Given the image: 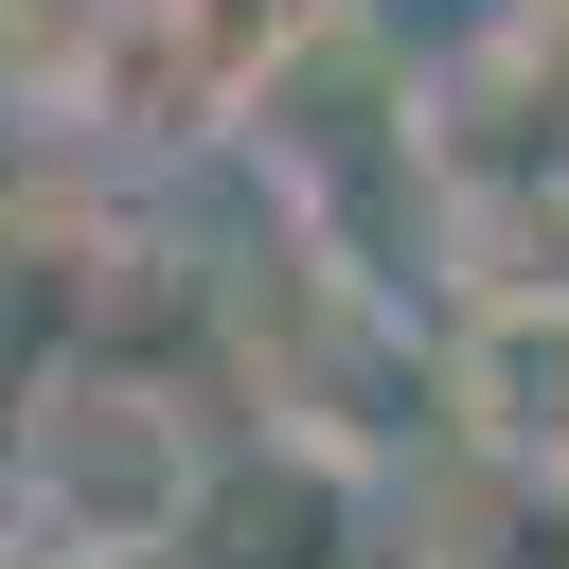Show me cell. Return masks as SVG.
Listing matches in <instances>:
<instances>
[{
	"label": "cell",
	"instance_id": "cell-1",
	"mask_svg": "<svg viewBox=\"0 0 569 569\" xmlns=\"http://www.w3.org/2000/svg\"><path fill=\"white\" fill-rule=\"evenodd\" d=\"M196 480H213V427H196V373H160V356H53L0 409V516H18V551L160 569L178 516H196Z\"/></svg>",
	"mask_w": 569,
	"mask_h": 569
},
{
	"label": "cell",
	"instance_id": "cell-2",
	"mask_svg": "<svg viewBox=\"0 0 569 569\" xmlns=\"http://www.w3.org/2000/svg\"><path fill=\"white\" fill-rule=\"evenodd\" d=\"M356 533H373V480L267 427V445H213V480H196L160 569H356Z\"/></svg>",
	"mask_w": 569,
	"mask_h": 569
},
{
	"label": "cell",
	"instance_id": "cell-3",
	"mask_svg": "<svg viewBox=\"0 0 569 569\" xmlns=\"http://www.w3.org/2000/svg\"><path fill=\"white\" fill-rule=\"evenodd\" d=\"M427 391H445V445L569 462V302H533V284H480V302L427 338Z\"/></svg>",
	"mask_w": 569,
	"mask_h": 569
},
{
	"label": "cell",
	"instance_id": "cell-4",
	"mask_svg": "<svg viewBox=\"0 0 569 569\" xmlns=\"http://www.w3.org/2000/svg\"><path fill=\"white\" fill-rule=\"evenodd\" d=\"M409 551H427V569H569V462L445 445V462L409 480Z\"/></svg>",
	"mask_w": 569,
	"mask_h": 569
},
{
	"label": "cell",
	"instance_id": "cell-5",
	"mask_svg": "<svg viewBox=\"0 0 569 569\" xmlns=\"http://www.w3.org/2000/svg\"><path fill=\"white\" fill-rule=\"evenodd\" d=\"M516 231H533V267H516V284H533V302H569V178H533V213H516Z\"/></svg>",
	"mask_w": 569,
	"mask_h": 569
}]
</instances>
